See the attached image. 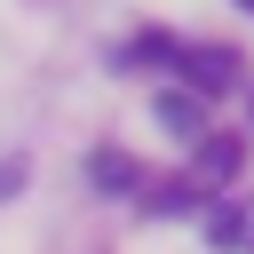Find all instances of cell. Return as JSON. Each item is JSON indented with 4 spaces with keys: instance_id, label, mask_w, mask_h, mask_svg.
Segmentation results:
<instances>
[{
    "instance_id": "1",
    "label": "cell",
    "mask_w": 254,
    "mask_h": 254,
    "mask_svg": "<svg viewBox=\"0 0 254 254\" xmlns=\"http://www.w3.org/2000/svg\"><path fill=\"white\" fill-rule=\"evenodd\" d=\"M183 71H190V87H206V95H214V87H230V79H238V56H230V48H183Z\"/></svg>"
},
{
    "instance_id": "2",
    "label": "cell",
    "mask_w": 254,
    "mask_h": 254,
    "mask_svg": "<svg viewBox=\"0 0 254 254\" xmlns=\"http://www.w3.org/2000/svg\"><path fill=\"white\" fill-rule=\"evenodd\" d=\"M159 119H167L175 135H206V127H198V103H190V95H167V103H159Z\"/></svg>"
},
{
    "instance_id": "3",
    "label": "cell",
    "mask_w": 254,
    "mask_h": 254,
    "mask_svg": "<svg viewBox=\"0 0 254 254\" xmlns=\"http://www.w3.org/2000/svg\"><path fill=\"white\" fill-rule=\"evenodd\" d=\"M198 159H206V175H230V167H238V143H230V135H206Z\"/></svg>"
},
{
    "instance_id": "4",
    "label": "cell",
    "mask_w": 254,
    "mask_h": 254,
    "mask_svg": "<svg viewBox=\"0 0 254 254\" xmlns=\"http://www.w3.org/2000/svg\"><path fill=\"white\" fill-rule=\"evenodd\" d=\"M238 8H254V0H238Z\"/></svg>"
}]
</instances>
